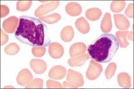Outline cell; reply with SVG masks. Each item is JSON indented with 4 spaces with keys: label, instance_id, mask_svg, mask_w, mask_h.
Wrapping results in <instances>:
<instances>
[{
    "label": "cell",
    "instance_id": "1",
    "mask_svg": "<svg viewBox=\"0 0 134 89\" xmlns=\"http://www.w3.org/2000/svg\"><path fill=\"white\" fill-rule=\"evenodd\" d=\"M14 36L23 44L32 46H47L51 43L47 26L38 19L21 16Z\"/></svg>",
    "mask_w": 134,
    "mask_h": 89
},
{
    "label": "cell",
    "instance_id": "2",
    "mask_svg": "<svg viewBox=\"0 0 134 89\" xmlns=\"http://www.w3.org/2000/svg\"><path fill=\"white\" fill-rule=\"evenodd\" d=\"M119 44L112 34H103L89 45L87 52L91 58L99 63L110 62L116 54Z\"/></svg>",
    "mask_w": 134,
    "mask_h": 89
},
{
    "label": "cell",
    "instance_id": "3",
    "mask_svg": "<svg viewBox=\"0 0 134 89\" xmlns=\"http://www.w3.org/2000/svg\"><path fill=\"white\" fill-rule=\"evenodd\" d=\"M103 68L102 65L96 62L95 61L91 60L86 73L87 79L90 80H94L99 77L102 72Z\"/></svg>",
    "mask_w": 134,
    "mask_h": 89
},
{
    "label": "cell",
    "instance_id": "4",
    "mask_svg": "<svg viewBox=\"0 0 134 89\" xmlns=\"http://www.w3.org/2000/svg\"><path fill=\"white\" fill-rule=\"evenodd\" d=\"M59 5V1H51L44 5L39 6L35 12V15L36 17L43 16L44 15L51 12L58 7Z\"/></svg>",
    "mask_w": 134,
    "mask_h": 89
},
{
    "label": "cell",
    "instance_id": "5",
    "mask_svg": "<svg viewBox=\"0 0 134 89\" xmlns=\"http://www.w3.org/2000/svg\"><path fill=\"white\" fill-rule=\"evenodd\" d=\"M19 19L15 16H11L5 19L2 23L4 30L7 33H13L18 28Z\"/></svg>",
    "mask_w": 134,
    "mask_h": 89
},
{
    "label": "cell",
    "instance_id": "6",
    "mask_svg": "<svg viewBox=\"0 0 134 89\" xmlns=\"http://www.w3.org/2000/svg\"><path fill=\"white\" fill-rule=\"evenodd\" d=\"M67 80L68 82L75 85L78 87H81L84 84V80L82 75L79 72L71 69L68 70Z\"/></svg>",
    "mask_w": 134,
    "mask_h": 89
},
{
    "label": "cell",
    "instance_id": "7",
    "mask_svg": "<svg viewBox=\"0 0 134 89\" xmlns=\"http://www.w3.org/2000/svg\"><path fill=\"white\" fill-rule=\"evenodd\" d=\"M33 78V75L31 71L27 69H24L18 73L16 81L18 85L25 86L28 84L32 81Z\"/></svg>",
    "mask_w": 134,
    "mask_h": 89
},
{
    "label": "cell",
    "instance_id": "8",
    "mask_svg": "<svg viewBox=\"0 0 134 89\" xmlns=\"http://www.w3.org/2000/svg\"><path fill=\"white\" fill-rule=\"evenodd\" d=\"M64 48L57 42H53L49 45L48 48L49 54L54 59H59L62 57L64 54Z\"/></svg>",
    "mask_w": 134,
    "mask_h": 89
},
{
    "label": "cell",
    "instance_id": "9",
    "mask_svg": "<svg viewBox=\"0 0 134 89\" xmlns=\"http://www.w3.org/2000/svg\"><path fill=\"white\" fill-rule=\"evenodd\" d=\"M30 64L34 72L37 74H43L47 69L46 62L42 59H32Z\"/></svg>",
    "mask_w": 134,
    "mask_h": 89
},
{
    "label": "cell",
    "instance_id": "10",
    "mask_svg": "<svg viewBox=\"0 0 134 89\" xmlns=\"http://www.w3.org/2000/svg\"><path fill=\"white\" fill-rule=\"evenodd\" d=\"M67 74V69L64 67L57 66L53 67L48 73L51 79L55 80H60L64 78Z\"/></svg>",
    "mask_w": 134,
    "mask_h": 89
},
{
    "label": "cell",
    "instance_id": "11",
    "mask_svg": "<svg viewBox=\"0 0 134 89\" xmlns=\"http://www.w3.org/2000/svg\"><path fill=\"white\" fill-rule=\"evenodd\" d=\"M115 25L118 29L121 30L128 29L130 26V23L125 16L121 14H115L114 15Z\"/></svg>",
    "mask_w": 134,
    "mask_h": 89
},
{
    "label": "cell",
    "instance_id": "12",
    "mask_svg": "<svg viewBox=\"0 0 134 89\" xmlns=\"http://www.w3.org/2000/svg\"><path fill=\"white\" fill-rule=\"evenodd\" d=\"M86 46L83 42H77L72 44L70 48L69 53L71 57H75L84 55L86 51Z\"/></svg>",
    "mask_w": 134,
    "mask_h": 89
},
{
    "label": "cell",
    "instance_id": "13",
    "mask_svg": "<svg viewBox=\"0 0 134 89\" xmlns=\"http://www.w3.org/2000/svg\"><path fill=\"white\" fill-rule=\"evenodd\" d=\"M90 58V56L87 54L76 56L70 58L68 60L69 65L72 67H81Z\"/></svg>",
    "mask_w": 134,
    "mask_h": 89
},
{
    "label": "cell",
    "instance_id": "14",
    "mask_svg": "<svg viewBox=\"0 0 134 89\" xmlns=\"http://www.w3.org/2000/svg\"><path fill=\"white\" fill-rule=\"evenodd\" d=\"M65 10L69 15L76 17L80 15L82 12V7L78 3L71 2L66 5Z\"/></svg>",
    "mask_w": 134,
    "mask_h": 89
},
{
    "label": "cell",
    "instance_id": "15",
    "mask_svg": "<svg viewBox=\"0 0 134 89\" xmlns=\"http://www.w3.org/2000/svg\"><path fill=\"white\" fill-rule=\"evenodd\" d=\"M100 29L102 32L105 33H110L112 29V23L111 14L107 13L104 15L100 23Z\"/></svg>",
    "mask_w": 134,
    "mask_h": 89
},
{
    "label": "cell",
    "instance_id": "16",
    "mask_svg": "<svg viewBox=\"0 0 134 89\" xmlns=\"http://www.w3.org/2000/svg\"><path fill=\"white\" fill-rule=\"evenodd\" d=\"M118 82L121 87L124 89H129L131 87V78L126 73H121L118 76Z\"/></svg>",
    "mask_w": 134,
    "mask_h": 89
},
{
    "label": "cell",
    "instance_id": "17",
    "mask_svg": "<svg viewBox=\"0 0 134 89\" xmlns=\"http://www.w3.org/2000/svg\"><path fill=\"white\" fill-rule=\"evenodd\" d=\"M75 26L78 30L83 34L88 33L90 30V24L84 17L77 19L75 22Z\"/></svg>",
    "mask_w": 134,
    "mask_h": 89
},
{
    "label": "cell",
    "instance_id": "18",
    "mask_svg": "<svg viewBox=\"0 0 134 89\" xmlns=\"http://www.w3.org/2000/svg\"><path fill=\"white\" fill-rule=\"evenodd\" d=\"M74 36V31L71 26H66L61 31L60 37L61 39L66 42H69L73 39Z\"/></svg>",
    "mask_w": 134,
    "mask_h": 89
},
{
    "label": "cell",
    "instance_id": "19",
    "mask_svg": "<svg viewBox=\"0 0 134 89\" xmlns=\"http://www.w3.org/2000/svg\"><path fill=\"white\" fill-rule=\"evenodd\" d=\"M102 12L100 9L97 8H93L88 9L85 13L86 17L91 21H96L100 18Z\"/></svg>",
    "mask_w": 134,
    "mask_h": 89
},
{
    "label": "cell",
    "instance_id": "20",
    "mask_svg": "<svg viewBox=\"0 0 134 89\" xmlns=\"http://www.w3.org/2000/svg\"><path fill=\"white\" fill-rule=\"evenodd\" d=\"M128 33V31H119L115 33L116 39L121 48H126L129 45L128 41L126 40L127 36Z\"/></svg>",
    "mask_w": 134,
    "mask_h": 89
},
{
    "label": "cell",
    "instance_id": "21",
    "mask_svg": "<svg viewBox=\"0 0 134 89\" xmlns=\"http://www.w3.org/2000/svg\"><path fill=\"white\" fill-rule=\"evenodd\" d=\"M61 19V15L58 13H54L45 17H40L39 19L48 24H53Z\"/></svg>",
    "mask_w": 134,
    "mask_h": 89
},
{
    "label": "cell",
    "instance_id": "22",
    "mask_svg": "<svg viewBox=\"0 0 134 89\" xmlns=\"http://www.w3.org/2000/svg\"><path fill=\"white\" fill-rule=\"evenodd\" d=\"M126 5V2L124 1H113L110 5V9L113 12L118 13L124 10Z\"/></svg>",
    "mask_w": 134,
    "mask_h": 89
},
{
    "label": "cell",
    "instance_id": "23",
    "mask_svg": "<svg viewBox=\"0 0 134 89\" xmlns=\"http://www.w3.org/2000/svg\"><path fill=\"white\" fill-rule=\"evenodd\" d=\"M4 50L7 55H14L19 52L20 47L15 43H11L5 47Z\"/></svg>",
    "mask_w": 134,
    "mask_h": 89
},
{
    "label": "cell",
    "instance_id": "24",
    "mask_svg": "<svg viewBox=\"0 0 134 89\" xmlns=\"http://www.w3.org/2000/svg\"><path fill=\"white\" fill-rule=\"evenodd\" d=\"M116 69L117 65L114 62L109 63L105 72V76L107 80H109L114 76Z\"/></svg>",
    "mask_w": 134,
    "mask_h": 89
},
{
    "label": "cell",
    "instance_id": "25",
    "mask_svg": "<svg viewBox=\"0 0 134 89\" xmlns=\"http://www.w3.org/2000/svg\"><path fill=\"white\" fill-rule=\"evenodd\" d=\"M43 81L42 79L36 78L32 80L25 87V89H42Z\"/></svg>",
    "mask_w": 134,
    "mask_h": 89
},
{
    "label": "cell",
    "instance_id": "26",
    "mask_svg": "<svg viewBox=\"0 0 134 89\" xmlns=\"http://www.w3.org/2000/svg\"><path fill=\"white\" fill-rule=\"evenodd\" d=\"M32 4V1H19L17 3V9L19 11H27Z\"/></svg>",
    "mask_w": 134,
    "mask_h": 89
},
{
    "label": "cell",
    "instance_id": "27",
    "mask_svg": "<svg viewBox=\"0 0 134 89\" xmlns=\"http://www.w3.org/2000/svg\"><path fill=\"white\" fill-rule=\"evenodd\" d=\"M46 51V48L43 46H34L32 49V54L36 57H42L44 56Z\"/></svg>",
    "mask_w": 134,
    "mask_h": 89
},
{
    "label": "cell",
    "instance_id": "28",
    "mask_svg": "<svg viewBox=\"0 0 134 89\" xmlns=\"http://www.w3.org/2000/svg\"><path fill=\"white\" fill-rule=\"evenodd\" d=\"M47 87L48 89H61L63 88L62 85L54 80H48L47 81Z\"/></svg>",
    "mask_w": 134,
    "mask_h": 89
},
{
    "label": "cell",
    "instance_id": "29",
    "mask_svg": "<svg viewBox=\"0 0 134 89\" xmlns=\"http://www.w3.org/2000/svg\"><path fill=\"white\" fill-rule=\"evenodd\" d=\"M134 5L133 3L130 4L127 6V7L126 8L125 11V15L129 18H133L134 17V14H133L134 5Z\"/></svg>",
    "mask_w": 134,
    "mask_h": 89
},
{
    "label": "cell",
    "instance_id": "30",
    "mask_svg": "<svg viewBox=\"0 0 134 89\" xmlns=\"http://www.w3.org/2000/svg\"><path fill=\"white\" fill-rule=\"evenodd\" d=\"M9 13V8L5 5H1V17L3 18L6 17Z\"/></svg>",
    "mask_w": 134,
    "mask_h": 89
},
{
    "label": "cell",
    "instance_id": "31",
    "mask_svg": "<svg viewBox=\"0 0 134 89\" xmlns=\"http://www.w3.org/2000/svg\"><path fill=\"white\" fill-rule=\"evenodd\" d=\"M1 45H4L5 44H6V43H7L9 40V37L7 34H6V33H5L4 32H3L2 29H1Z\"/></svg>",
    "mask_w": 134,
    "mask_h": 89
},
{
    "label": "cell",
    "instance_id": "32",
    "mask_svg": "<svg viewBox=\"0 0 134 89\" xmlns=\"http://www.w3.org/2000/svg\"><path fill=\"white\" fill-rule=\"evenodd\" d=\"M63 88L64 89H77L78 88V86H75V85L73 84L71 82L64 81L63 82Z\"/></svg>",
    "mask_w": 134,
    "mask_h": 89
},
{
    "label": "cell",
    "instance_id": "33",
    "mask_svg": "<svg viewBox=\"0 0 134 89\" xmlns=\"http://www.w3.org/2000/svg\"><path fill=\"white\" fill-rule=\"evenodd\" d=\"M128 34V39L133 41V31H131Z\"/></svg>",
    "mask_w": 134,
    "mask_h": 89
}]
</instances>
